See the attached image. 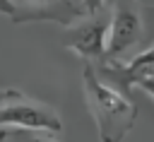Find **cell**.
<instances>
[{"label": "cell", "instance_id": "11", "mask_svg": "<svg viewBox=\"0 0 154 142\" xmlns=\"http://www.w3.org/2000/svg\"><path fill=\"white\" fill-rule=\"evenodd\" d=\"M14 91H17V89H0V103H2V101H7Z\"/></svg>", "mask_w": 154, "mask_h": 142}, {"label": "cell", "instance_id": "7", "mask_svg": "<svg viewBox=\"0 0 154 142\" xmlns=\"http://www.w3.org/2000/svg\"><path fill=\"white\" fill-rule=\"evenodd\" d=\"M7 142H63L55 137V132H46V130H22L17 128L14 132L7 135Z\"/></svg>", "mask_w": 154, "mask_h": 142}, {"label": "cell", "instance_id": "1", "mask_svg": "<svg viewBox=\"0 0 154 142\" xmlns=\"http://www.w3.org/2000/svg\"><path fill=\"white\" fill-rule=\"evenodd\" d=\"M82 87L87 108L94 118L96 135L101 142H120L137 120V106L118 89L108 87V82L101 79L99 70L87 63L82 70Z\"/></svg>", "mask_w": 154, "mask_h": 142}, {"label": "cell", "instance_id": "12", "mask_svg": "<svg viewBox=\"0 0 154 142\" xmlns=\"http://www.w3.org/2000/svg\"><path fill=\"white\" fill-rule=\"evenodd\" d=\"M7 135H10V130H5V128H2V130H0V142H5V140H7Z\"/></svg>", "mask_w": 154, "mask_h": 142}, {"label": "cell", "instance_id": "4", "mask_svg": "<svg viewBox=\"0 0 154 142\" xmlns=\"http://www.w3.org/2000/svg\"><path fill=\"white\" fill-rule=\"evenodd\" d=\"M108 31H111V17L99 12L89 14L87 22L67 26L65 46L79 53L87 60H106V46H108Z\"/></svg>", "mask_w": 154, "mask_h": 142}, {"label": "cell", "instance_id": "6", "mask_svg": "<svg viewBox=\"0 0 154 142\" xmlns=\"http://www.w3.org/2000/svg\"><path fill=\"white\" fill-rule=\"evenodd\" d=\"M99 75L111 77L118 87V91L128 94L132 84H137L144 77L154 75V41L149 46H144L137 55L128 58V60H101Z\"/></svg>", "mask_w": 154, "mask_h": 142}, {"label": "cell", "instance_id": "2", "mask_svg": "<svg viewBox=\"0 0 154 142\" xmlns=\"http://www.w3.org/2000/svg\"><path fill=\"white\" fill-rule=\"evenodd\" d=\"M147 19L137 0H113L111 31L106 46V60H125L130 48L144 43Z\"/></svg>", "mask_w": 154, "mask_h": 142}, {"label": "cell", "instance_id": "8", "mask_svg": "<svg viewBox=\"0 0 154 142\" xmlns=\"http://www.w3.org/2000/svg\"><path fill=\"white\" fill-rule=\"evenodd\" d=\"M79 2H82L84 14L89 17V14H99V12L103 10V2H106V0H79Z\"/></svg>", "mask_w": 154, "mask_h": 142}, {"label": "cell", "instance_id": "10", "mask_svg": "<svg viewBox=\"0 0 154 142\" xmlns=\"http://www.w3.org/2000/svg\"><path fill=\"white\" fill-rule=\"evenodd\" d=\"M12 12H14V5H12V0H0V14H7V17H12Z\"/></svg>", "mask_w": 154, "mask_h": 142}, {"label": "cell", "instance_id": "9", "mask_svg": "<svg viewBox=\"0 0 154 142\" xmlns=\"http://www.w3.org/2000/svg\"><path fill=\"white\" fill-rule=\"evenodd\" d=\"M135 87L144 89V91H147V94H149V96L154 99V75H152V77H144V79H140V82H137Z\"/></svg>", "mask_w": 154, "mask_h": 142}, {"label": "cell", "instance_id": "3", "mask_svg": "<svg viewBox=\"0 0 154 142\" xmlns=\"http://www.w3.org/2000/svg\"><path fill=\"white\" fill-rule=\"evenodd\" d=\"M0 128L60 132L63 130V120L51 106L31 101L22 91H14L7 101L0 103Z\"/></svg>", "mask_w": 154, "mask_h": 142}, {"label": "cell", "instance_id": "5", "mask_svg": "<svg viewBox=\"0 0 154 142\" xmlns=\"http://www.w3.org/2000/svg\"><path fill=\"white\" fill-rule=\"evenodd\" d=\"M14 12L12 22L24 24V22H58L63 26H72L84 10L77 7L75 0H12Z\"/></svg>", "mask_w": 154, "mask_h": 142}]
</instances>
